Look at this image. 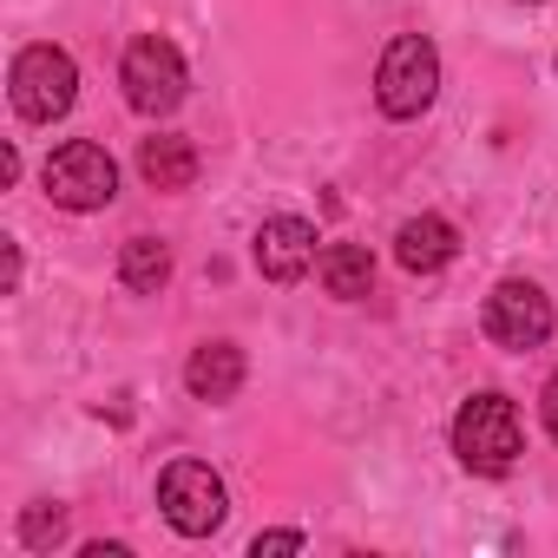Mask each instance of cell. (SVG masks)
<instances>
[{
	"label": "cell",
	"mask_w": 558,
	"mask_h": 558,
	"mask_svg": "<svg viewBox=\"0 0 558 558\" xmlns=\"http://www.w3.org/2000/svg\"><path fill=\"white\" fill-rule=\"evenodd\" d=\"M486 336L499 349H538L551 336V296L538 283H519V276L493 283V296H486Z\"/></svg>",
	"instance_id": "obj_7"
},
{
	"label": "cell",
	"mask_w": 558,
	"mask_h": 558,
	"mask_svg": "<svg viewBox=\"0 0 558 558\" xmlns=\"http://www.w3.org/2000/svg\"><path fill=\"white\" fill-rule=\"evenodd\" d=\"M303 545H310L303 532H256V538H250V551H256V558H263V551H303Z\"/></svg>",
	"instance_id": "obj_15"
},
{
	"label": "cell",
	"mask_w": 558,
	"mask_h": 558,
	"mask_svg": "<svg viewBox=\"0 0 558 558\" xmlns=\"http://www.w3.org/2000/svg\"><path fill=\"white\" fill-rule=\"evenodd\" d=\"M138 178L151 191H191L197 184V145L191 138H145L138 145Z\"/></svg>",
	"instance_id": "obj_12"
},
{
	"label": "cell",
	"mask_w": 558,
	"mask_h": 558,
	"mask_svg": "<svg viewBox=\"0 0 558 558\" xmlns=\"http://www.w3.org/2000/svg\"><path fill=\"white\" fill-rule=\"evenodd\" d=\"M184 388L197 395V401H230L236 388H243V349L236 342H204V349H191V362H184Z\"/></svg>",
	"instance_id": "obj_10"
},
{
	"label": "cell",
	"mask_w": 558,
	"mask_h": 558,
	"mask_svg": "<svg viewBox=\"0 0 558 558\" xmlns=\"http://www.w3.org/2000/svg\"><path fill=\"white\" fill-rule=\"evenodd\" d=\"M119 276H125V290L158 296V290L171 283V243H165V236H132V243L119 250Z\"/></svg>",
	"instance_id": "obj_13"
},
{
	"label": "cell",
	"mask_w": 558,
	"mask_h": 558,
	"mask_svg": "<svg viewBox=\"0 0 558 558\" xmlns=\"http://www.w3.org/2000/svg\"><path fill=\"white\" fill-rule=\"evenodd\" d=\"M453 453H460V466H473V473H486V480L512 473L519 453H525L519 408H512L506 395H473V401L453 414Z\"/></svg>",
	"instance_id": "obj_1"
},
{
	"label": "cell",
	"mask_w": 558,
	"mask_h": 558,
	"mask_svg": "<svg viewBox=\"0 0 558 558\" xmlns=\"http://www.w3.org/2000/svg\"><path fill=\"white\" fill-rule=\"evenodd\" d=\"M119 86H125V106H132V112L165 119V112L184 99V86H191V80H184V53H178L171 40L145 34V40H132V47H125Z\"/></svg>",
	"instance_id": "obj_5"
},
{
	"label": "cell",
	"mask_w": 558,
	"mask_h": 558,
	"mask_svg": "<svg viewBox=\"0 0 558 558\" xmlns=\"http://www.w3.org/2000/svg\"><path fill=\"white\" fill-rule=\"evenodd\" d=\"M40 184H47V197H53L60 210H106V204L119 197V165H112L106 145H93V138H66V145L47 151Z\"/></svg>",
	"instance_id": "obj_4"
},
{
	"label": "cell",
	"mask_w": 558,
	"mask_h": 558,
	"mask_svg": "<svg viewBox=\"0 0 558 558\" xmlns=\"http://www.w3.org/2000/svg\"><path fill=\"white\" fill-rule=\"evenodd\" d=\"M395 256H401V269L434 276V269H447V263L460 256V230H453L447 217L421 210V217H408V223L395 230Z\"/></svg>",
	"instance_id": "obj_9"
},
{
	"label": "cell",
	"mask_w": 558,
	"mask_h": 558,
	"mask_svg": "<svg viewBox=\"0 0 558 558\" xmlns=\"http://www.w3.org/2000/svg\"><path fill=\"white\" fill-rule=\"evenodd\" d=\"M538 414H545V434L558 440V368H551V381H545V395H538Z\"/></svg>",
	"instance_id": "obj_16"
},
{
	"label": "cell",
	"mask_w": 558,
	"mask_h": 558,
	"mask_svg": "<svg viewBox=\"0 0 558 558\" xmlns=\"http://www.w3.org/2000/svg\"><path fill=\"white\" fill-rule=\"evenodd\" d=\"M440 93V53L427 34H395L375 66V106L388 119H421Z\"/></svg>",
	"instance_id": "obj_2"
},
{
	"label": "cell",
	"mask_w": 558,
	"mask_h": 558,
	"mask_svg": "<svg viewBox=\"0 0 558 558\" xmlns=\"http://www.w3.org/2000/svg\"><path fill=\"white\" fill-rule=\"evenodd\" d=\"M316 276H323V290H329L336 303H362V296L375 290V256H368L362 243H329V250L316 256Z\"/></svg>",
	"instance_id": "obj_11"
},
{
	"label": "cell",
	"mask_w": 558,
	"mask_h": 558,
	"mask_svg": "<svg viewBox=\"0 0 558 558\" xmlns=\"http://www.w3.org/2000/svg\"><path fill=\"white\" fill-rule=\"evenodd\" d=\"M250 256H256V269L269 283H296V276H310V263H316V223L310 217H263Z\"/></svg>",
	"instance_id": "obj_8"
},
{
	"label": "cell",
	"mask_w": 558,
	"mask_h": 558,
	"mask_svg": "<svg viewBox=\"0 0 558 558\" xmlns=\"http://www.w3.org/2000/svg\"><path fill=\"white\" fill-rule=\"evenodd\" d=\"M8 93H14V112L27 125H53L73 112L80 99V66L66 47H27L14 53V73H8Z\"/></svg>",
	"instance_id": "obj_3"
},
{
	"label": "cell",
	"mask_w": 558,
	"mask_h": 558,
	"mask_svg": "<svg viewBox=\"0 0 558 558\" xmlns=\"http://www.w3.org/2000/svg\"><path fill=\"white\" fill-rule=\"evenodd\" d=\"M60 538H66V506H47V499H40V506L21 512V545H27V551H53Z\"/></svg>",
	"instance_id": "obj_14"
},
{
	"label": "cell",
	"mask_w": 558,
	"mask_h": 558,
	"mask_svg": "<svg viewBox=\"0 0 558 558\" xmlns=\"http://www.w3.org/2000/svg\"><path fill=\"white\" fill-rule=\"evenodd\" d=\"M158 506H165L171 532H184V538H210V532L223 525V512H230L223 480H217L204 460H171V466L158 473Z\"/></svg>",
	"instance_id": "obj_6"
}]
</instances>
